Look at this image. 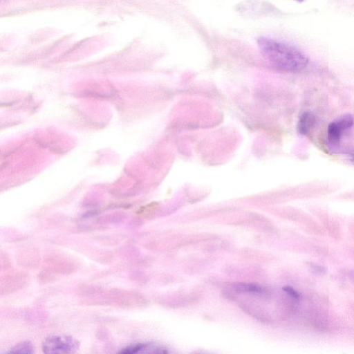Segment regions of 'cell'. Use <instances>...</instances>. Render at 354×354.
Instances as JSON below:
<instances>
[{
  "mask_svg": "<svg viewBox=\"0 0 354 354\" xmlns=\"http://www.w3.org/2000/svg\"><path fill=\"white\" fill-rule=\"evenodd\" d=\"M257 44L264 57L280 70L298 72L308 62L303 53L289 44L265 37L258 38Z\"/></svg>",
  "mask_w": 354,
  "mask_h": 354,
  "instance_id": "obj_1",
  "label": "cell"
},
{
  "mask_svg": "<svg viewBox=\"0 0 354 354\" xmlns=\"http://www.w3.org/2000/svg\"><path fill=\"white\" fill-rule=\"evenodd\" d=\"M353 118L350 114L345 115L330 122L328 127V141L333 149H339L342 140L352 131Z\"/></svg>",
  "mask_w": 354,
  "mask_h": 354,
  "instance_id": "obj_2",
  "label": "cell"
},
{
  "mask_svg": "<svg viewBox=\"0 0 354 354\" xmlns=\"http://www.w3.org/2000/svg\"><path fill=\"white\" fill-rule=\"evenodd\" d=\"M77 347L76 341L66 336H50L42 344V350L45 353H73Z\"/></svg>",
  "mask_w": 354,
  "mask_h": 354,
  "instance_id": "obj_3",
  "label": "cell"
},
{
  "mask_svg": "<svg viewBox=\"0 0 354 354\" xmlns=\"http://www.w3.org/2000/svg\"><path fill=\"white\" fill-rule=\"evenodd\" d=\"M315 124V118L314 115L309 112H305L299 118L298 122V131L301 134L306 135L312 129Z\"/></svg>",
  "mask_w": 354,
  "mask_h": 354,
  "instance_id": "obj_4",
  "label": "cell"
},
{
  "mask_svg": "<svg viewBox=\"0 0 354 354\" xmlns=\"http://www.w3.org/2000/svg\"><path fill=\"white\" fill-rule=\"evenodd\" d=\"M10 353H35L34 346L30 342L25 341L12 347Z\"/></svg>",
  "mask_w": 354,
  "mask_h": 354,
  "instance_id": "obj_5",
  "label": "cell"
},
{
  "mask_svg": "<svg viewBox=\"0 0 354 354\" xmlns=\"http://www.w3.org/2000/svg\"><path fill=\"white\" fill-rule=\"evenodd\" d=\"M238 291H247V292H261V288L259 286L252 284H239L235 288Z\"/></svg>",
  "mask_w": 354,
  "mask_h": 354,
  "instance_id": "obj_6",
  "label": "cell"
},
{
  "mask_svg": "<svg viewBox=\"0 0 354 354\" xmlns=\"http://www.w3.org/2000/svg\"><path fill=\"white\" fill-rule=\"evenodd\" d=\"M283 290L288 292L289 295L292 296L295 299H299V295L297 292H296L294 289H292L290 286H285L283 288Z\"/></svg>",
  "mask_w": 354,
  "mask_h": 354,
  "instance_id": "obj_7",
  "label": "cell"
},
{
  "mask_svg": "<svg viewBox=\"0 0 354 354\" xmlns=\"http://www.w3.org/2000/svg\"><path fill=\"white\" fill-rule=\"evenodd\" d=\"M296 1H299V2H301V1H303L304 0H296Z\"/></svg>",
  "mask_w": 354,
  "mask_h": 354,
  "instance_id": "obj_8",
  "label": "cell"
}]
</instances>
